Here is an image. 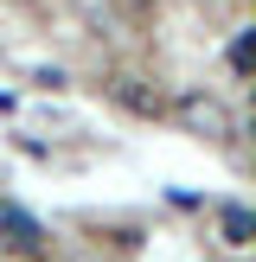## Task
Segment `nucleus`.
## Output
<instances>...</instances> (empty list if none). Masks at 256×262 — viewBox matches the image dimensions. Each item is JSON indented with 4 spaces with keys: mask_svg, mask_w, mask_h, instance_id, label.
<instances>
[{
    "mask_svg": "<svg viewBox=\"0 0 256 262\" xmlns=\"http://www.w3.org/2000/svg\"><path fill=\"white\" fill-rule=\"evenodd\" d=\"M166 115H173L186 135H199V141H230V135H237L230 102L211 96V90H186V96H173V102H166Z\"/></svg>",
    "mask_w": 256,
    "mask_h": 262,
    "instance_id": "nucleus-1",
    "label": "nucleus"
},
{
    "mask_svg": "<svg viewBox=\"0 0 256 262\" xmlns=\"http://www.w3.org/2000/svg\"><path fill=\"white\" fill-rule=\"evenodd\" d=\"M109 96L122 102L128 115H141V122H160L166 115V96L147 83V77H109Z\"/></svg>",
    "mask_w": 256,
    "mask_h": 262,
    "instance_id": "nucleus-2",
    "label": "nucleus"
},
{
    "mask_svg": "<svg viewBox=\"0 0 256 262\" xmlns=\"http://www.w3.org/2000/svg\"><path fill=\"white\" fill-rule=\"evenodd\" d=\"M218 230H224V243H230V250H250V243H256V217L243 211V205H224Z\"/></svg>",
    "mask_w": 256,
    "mask_h": 262,
    "instance_id": "nucleus-3",
    "label": "nucleus"
},
{
    "mask_svg": "<svg viewBox=\"0 0 256 262\" xmlns=\"http://www.w3.org/2000/svg\"><path fill=\"white\" fill-rule=\"evenodd\" d=\"M230 71H237V77L250 71V32H237V45H230Z\"/></svg>",
    "mask_w": 256,
    "mask_h": 262,
    "instance_id": "nucleus-4",
    "label": "nucleus"
}]
</instances>
